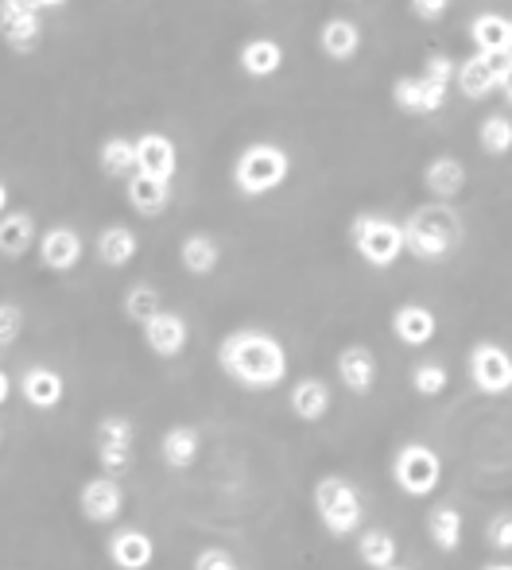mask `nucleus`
<instances>
[{"label":"nucleus","instance_id":"1","mask_svg":"<svg viewBox=\"0 0 512 570\" xmlns=\"http://www.w3.org/2000/svg\"><path fill=\"white\" fill-rule=\"evenodd\" d=\"M218 365L237 389L272 392L287 381V350L268 331H234L218 345Z\"/></svg>","mask_w":512,"mask_h":570},{"label":"nucleus","instance_id":"2","mask_svg":"<svg viewBox=\"0 0 512 570\" xmlns=\"http://www.w3.org/2000/svg\"><path fill=\"white\" fill-rule=\"evenodd\" d=\"M459 240H462V218L446 203L420 206L404 222V245L415 261H431V264L446 261Z\"/></svg>","mask_w":512,"mask_h":570},{"label":"nucleus","instance_id":"3","mask_svg":"<svg viewBox=\"0 0 512 570\" xmlns=\"http://www.w3.org/2000/svg\"><path fill=\"white\" fill-rule=\"evenodd\" d=\"M315 512L334 540H349L365 524L362 489L349 478H342V473H326V478L315 481Z\"/></svg>","mask_w":512,"mask_h":570},{"label":"nucleus","instance_id":"4","mask_svg":"<svg viewBox=\"0 0 512 570\" xmlns=\"http://www.w3.org/2000/svg\"><path fill=\"white\" fill-rule=\"evenodd\" d=\"M292 175V159L279 144L256 140L249 148H242L234 164V187L242 190L245 198H264L272 190H279Z\"/></svg>","mask_w":512,"mask_h":570},{"label":"nucleus","instance_id":"5","mask_svg":"<svg viewBox=\"0 0 512 570\" xmlns=\"http://www.w3.org/2000/svg\"><path fill=\"white\" fill-rule=\"evenodd\" d=\"M349 245L370 268H392L400 256L407 253L404 245V222L388 218V214H357L349 222Z\"/></svg>","mask_w":512,"mask_h":570},{"label":"nucleus","instance_id":"6","mask_svg":"<svg viewBox=\"0 0 512 570\" xmlns=\"http://www.w3.org/2000/svg\"><path fill=\"white\" fill-rule=\"evenodd\" d=\"M392 481L404 497L423 501L443 485V458L427 443H404L392 458Z\"/></svg>","mask_w":512,"mask_h":570},{"label":"nucleus","instance_id":"7","mask_svg":"<svg viewBox=\"0 0 512 570\" xmlns=\"http://www.w3.org/2000/svg\"><path fill=\"white\" fill-rule=\"evenodd\" d=\"M93 451H98L101 473L125 478L136 462V428L128 415H106L93 431Z\"/></svg>","mask_w":512,"mask_h":570},{"label":"nucleus","instance_id":"8","mask_svg":"<svg viewBox=\"0 0 512 570\" xmlns=\"http://www.w3.org/2000/svg\"><path fill=\"white\" fill-rule=\"evenodd\" d=\"M466 373L482 396H509L512 392V353L498 342H477L466 357Z\"/></svg>","mask_w":512,"mask_h":570},{"label":"nucleus","instance_id":"9","mask_svg":"<svg viewBox=\"0 0 512 570\" xmlns=\"http://www.w3.org/2000/svg\"><path fill=\"white\" fill-rule=\"evenodd\" d=\"M43 36V12L36 0H0V39L12 51H31Z\"/></svg>","mask_w":512,"mask_h":570},{"label":"nucleus","instance_id":"10","mask_svg":"<svg viewBox=\"0 0 512 570\" xmlns=\"http://www.w3.org/2000/svg\"><path fill=\"white\" fill-rule=\"evenodd\" d=\"M78 504H82V517L90 520V524H114V520L125 512L121 478H109V473L90 478L82 489H78Z\"/></svg>","mask_w":512,"mask_h":570},{"label":"nucleus","instance_id":"11","mask_svg":"<svg viewBox=\"0 0 512 570\" xmlns=\"http://www.w3.org/2000/svg\"><path fill=\"white\" fill-rule=\"evenodd\" d=\"M451 90L423 75H407V78H396L392 82V101H396L400 114H412V117H435L439 109L446 106Z\"/></svg>","mask_w":512,"mask_h":570},{"label":"nucleus","instance_id":"12","mask_svg":"<svg viewBox=\"0 0 512 570\" xmlns=\"http://www.w3.org/2000/svg\"><path fill=\"white\" fill-rule=\"evenodd\" d=\"M136 171L151 179L171 183L179 175V148L164 132H140L136 136Z\"/></svg>","mask_w":512,"mask_h":570},{"label":"nucleus","instance_id":"13","mask_svg":"<svg viewBox=\"0 0 512 570\" xmlns=\"http://www.w3.org/2000/svg\"><path fill=\"white\" fill-rule=\"evenodd\" d=\"M20 396H23V404L36 407V412H55V407L62 404V396H67V381H62L59 368L31 365V368H23V376H20Z\"/></svg>","mask_w":512,"mask_h":570},{"label":"nucleus","instance_id":"14","mask_svg":"<svg viewBox=\"0 0 512 570\" xmlns=\"http://www.w3.org/2000/svg\"><path fill=\"white\" fill-rule=\"evenodd\" d=\"M140 331H144V345H148L156 357H179V353L187 350V342H190L187 318L175 315V311H159V315L148 318Z\"/></svg>","mask_w":512,"mask_h":570},{"label":"nucleus","instance_id":"15","mask_svg":"<svg viewBox=\"0 0 512 570\" xmlns=\"http://www.w3.org/2000/svg\"><path fill=\"white\" fill-rule=\"evenodd\" d=\"M392 334H396V342L407 345V350H423V345H431L439 334L435 311L423 307V303H404V307L392 311Z\"/></svg>","mask_w":512,"mask_h":570},{"label":"nucleus","instance_id":"16","mask_svg":"<svg viewBox=\"0 0 512 570\" xmlns=\"http://www.w3.org/2000/svg\"><path fill=\"white\" fill-rule=\"evenodd\" d=\"M377 353L370 350V345H346V350L338 353V381L346 384L354 396H370L373 389H377Z\"/></svg>","mask_w":512,"mask_h":570},{"label":"nucleus","instance_id":"17","mask_svg":"<svg viewBox=\"0 0 512 570\" xmlns=\"http://www.w3.org/2000/svg\"><path fill=\"white\" fill-rule=\"evenodd\" d=\"M106 551H109V563L117 570H148L151 559H156V543H151V535L140 532V528H121V532H114Z\"/></svg>","mask_w":512,"mask_h":570},{"label":"nucleus","instance_id":"18","mask_svg":"<svg viewBox=\"0 0 512 570\" xmlns=\"http://www.w3.org/2000/svg\"><path fill=\"white\" fill-rule=\"evenodd\" d=\"M39 261L47 272H70L82 261V237L70 226H51L39 237Z\"/></svg>","mask_w":512,"mask_h":570},{"label":"nucleus","instance_id":"19","mask_svg":"<svg viewBox=\"0 0 512 570\" xmlns=\"http://www.w3.org/2000/svg\"><path fill=\"white\" fill-rule=\"evenodd\" d=\"M505 59V55H501ZM501 59H493V55H470V59L459 62V78H454V86H459L466 98H490V94H498V75H501Z\"/></svg>","mask_w":512,"mask_h":570},{"label":"nucleus","instance_id":"20","mask_svg":"<svg viewBox=\"0 0 512 570\" xmlns=\"http://www.w3.org/2000/svg\"><path fill=\"white\" fill-rule=\"evenodd\" d=\"M125 195H128V206H132L140 218H159V214L171 206V183L136 171L132 179L125 183Z\"/></svg>","mask_w":512,"mask_h":570},{"label":"nucleus","instance_id":"21","mask_svg":"<svg viewBox=\"0 0 512 570\" xmlns=\"http://www.w3.org/2000/svg\"><path fill=\"white\" fill-rule=\"evenodd\" d=\"M318 47H323L326 59L334 62H349L362 51V28H357L349 16H334L318 28Z\"/></svg>","mask_w":512,"mask_h":570},{"label":"nucleus","instance_id":"22","mask_svg":"<svg viewBox=\"0 0 512 570\" xmlns=\"http://www.w3.org/2000/svg\"><path fill=\"white\" fill-rule=\"evenodd\" d=\"M203 454V435H198L190 423H179V428H167L164 439H159V458H164L167 470H190Z\"/></svg>","mask_w":512,"mask_h":570},{"label":"nucleus","instance_id":"23","mask_svg":"<svg viewBox=\"0 0 512 570\" xmlns=\"http://www.w3.org/2000/svg\"><path fill=\"white\" fill-rule=\"evenodd\" d=\"M423 187L439 198V203H451V198L462 195L466 187V164L459 156H435L423 171Z\"/></svg>","mask_w":512,"mask_h":570},{"label":"nucleus","instance_id":"24","mask_svg":"<svg viewBox=\"0 0 512 570\" xmlns=\"http://www.w3.org/2000/svg\"><path fill=\"white\" fill-rule=\"evenodd\" d=\"M93 253H98V261L106 268H128L136 261V253H140V237L128 226H106L93 240Z\"/></svg>","mask_w":512,"mask_h":570},{"label":"nucleus","instance_id":"25","mask_svg":"<svg viewBox=\"0 0 512 570\" xmlns=\"http://www.w3.org/2000/svg\"><path fill=\"white\" fill-rule=\"evenodd\" d=\"M470 43H474L477 55H509V16L501 12H482L470 20Z\"/></svg>","mask_w":512,"mask_h":570},{"label":"nucleus","instance_id":"26","mask_svg":"<svg viewBox=\"0 0 512 570\" xmlns=\"http://www.w3.org/2000/svg\"><path fill=\"white\" fill-rule=\"evenodd\" d=\"M462 532H466V520L454 504H435L427 512V540L435 543L443 556H454L462 548Z\"/></svg>","mask_w":512,"mask_h":570},{"label":"nucleus","instance_id":"27","mask_svg":"<svg viewBox=\"0 0 512 570\" xmlns=\"http://www.w3.org/2000/svg\"><path fill=\"white\" fill-rule=\"evenodd\" d=\"M292 412L299 415L303 423L326 420V412H331V384L318 381V376H303V381H295V389H292Z\"/></svg>","mask_w":512,"mask_h":570},{"label":"nucleus","instance_id":"28","mask_svg":"<svg viewBox=\"0 0 512 570\" xmlns=\"http://www.w3.org/2000/svg\"><path fill=\"white\" fill-rule=\"evenodd\" d=\"M237 62H242V70L249 78H272V75H279V70H284V47H279L276 39L256 36V39H249V43L242 47Z\"/></svg>","mask_w":512,"mask_h":570},{"label":"nucleus","instance_id":"29","mask_svg":"<svg viewBox=\"0 0 512 570\" xmlns=\"http://www.w3.org/2000/svg\"><path fill=\"white\" fill-rule=\"evenodd\" d=\"M31 245H36V218L23 210H8L4 218H0V256L16 261V256H23Z\"/></svg>","mask_w":512,"mask_h":570},{"label":"nucleus","instance_id":"30","mask_svg":"<svg viewBox=\"0 0 512 570\" xmlns=\"http://www.w3.org/2000/svg\"><path fill=\"white\" fill-rule=\"evenodd\" d=\"M396 535L384 532V528H365V532H357V559H362L370 570H384L396 563Z\"/></svg>","mask_w":512,"mask_h":570},{"label":"nucleus","instance_id":"31","mask_svg":"<svg viewBox=\"0 0 512 570\" xmlns=\"http://www.w3.org/2000/svg\"><path fill=\"white\" fill-rule=\"evenodd\" d=\"M179 261L190 276H210L221 261V248H218V240L206 237V233H190V237L179 245Z\"/></svg>","mask_w":512,"mask_h":570},{"label":"nucleus","instance_id":"32","mask_svg":"<svg viewBox=\"0 0 512 570\" xmlns=\"http://www.w3.org/2000/svg\"><path fill=\"white\" fill-rule=\"evenodd\" d=\"M98 164L101 171L109 175V179H132L136 175V140H128V136H109L106 144H101L98 151Z\"/></svg>","mask_w":512,"mask_h":570},{"label":"nucleus","instance_id":"33","mask_svg":"<svg viewBox=\"0 0 512 570\" xmlns=\"http://www.w3.org/2000/svg\"><path fill=\"white\" fill-rule=\"evenodd\" d=\"M477 148L485 156H509L512 151V117L509 114H490L477 125Z\"/></svg>","mask_w":512,"mask_h":570},{"label":"nucleus","instance_id":"34","mask_svg":"<svg viewBox=\"0 0 512 570\" xmlns=\"http://www.w3.org/2000/svg\"><path fill=\"white\" fill-rule=\"evenodd\" d=\"M159 311H164V299H159V292L151 284H132L125 292V318H132V323H148V318H156Z\"/></svg>","mask_w":512,"mask_h":570},{"label":"nucleus","instance_id":"35","mask_svg":"<svg viewBox=\"0 0 512 570\" xmlns=\"http://www.w3.org/2000/svg\"><path fill=\"white\" fill-rule=\"evenodd\" d=\"M412 389L427 400L443 396V392L451 389V368H446L443 361H420V365L412 368Z\"/></svg>","mask_w":512,"mask_h":570},{"label":"nucleus","instance_id":"36","mask_svg":"<svg viewBox=\"0 0 512 570\" xmlns=\"http://www.w3.org/2000/svg\"><path fill=\"white\" fill-rule=\"evenodd\" d=\"M485 548L498 551V556H512V512L501 509L485 520Z\"/></svg>","mask_w":512,"mask_h":570},{"label":"nucleus","instance_id":"37","mask_svg":"<svg viewBox=\"0 0 512 570\" xmlns=\"http://www.w3.org/2000/svg\"><path fill=\"white\" fill-rule=\"evenodd\" d=\"M423 78H431V82H439V86H446V90H451L454 78H459V62H454L446 51L427 55V59H423Z\"/></svg>","mask_w":512,"mask_h":570},{"label":"nucleus","instance_id":"38","mask_svg":"<svg viewBox=\"0 0 512 570\" xmlns=\"http://www.w3.org/2000/svg\"><path fill=\"white\" fill-rule=\"evenodd\" d=\"M23 334V311L16 303H0V350Z\"/></svg>","mask_w":512,"mask_h":570},{"label":"nucleus","instance_id":"39","mask_svg":"<svg viewBox=\"0 0 512 570\" xmlns=\"http://www.w3.org/2000/svg\"><path fill=\"white\" fill-rule=\"evenodd\" d=\"M195 570H237V559L229 556L226 548H206V551H198Z\"/></svg>","mask_w":512,"mask_h":570},{"label":"nucleus","instance_id":"40","mask_svg":"<svg viewBox=\"0 0 512 570\" xmlns=\"http://www.w3.org/2000/svg\"><path fill=\"white\" fill-rule=\"evenodd\" d=\"M451 12V0H412V16L423 23H439Z\"/></svg>","mask_w":512,"mask_h":570},{"label":"nucleus","instance_id":"41","mask_svg":"<svg viewBox=\"0 0 512 570\" xmlns=\"http://www.w3.org/2000/svg\"><path fill=\"white\" fill-rule=\"evenodd\" d=\"M498 94H505L509 106H512V55L501 59V75H498Z\"/></svg>","mask_w":512,"mask_h":570},{"label":"nucleus","instance_id":"42","mask_svg":"<svg viewBox=\"0 0 512 570\" xmlns=\"http://www.w3.org/2000/svg\"><path fill=\"white\" fill-rule=\"evenodd\" d=\"M8 396H12V376L0 368V404H8Z\"/></svg>","mask_w":512,"mask_h":570},{"label":"nucleus","instance_id":"43","mask_svg":"<svg viewBox=\"0 0 512 570\" xmlns=\"http://www.w3.org/2000/svg\"><path fill=\"white\" fill-rule=\"evenodd\" d=\"M70 0H36V8L39 12H55V8H67Z\"/></svg>","mask_w":512,"mask_h":570},{"label":"nucleus","instance_id":"44","mask_svg":"<svg viewBox=\"0 0 512 570\" xmlns=\"http://www.w3.org/2000/svg\"><path fill=\"white\" fill-rule=\"evenodd\" d=\"M8 198H12V195H8V187H4V183H0V218H4V214H8Z\"/></svg>","mask_w":512,"mask_h":570},{"label":"nucleus","instance_id":"45","mask_svg":"<svg viewBox=\"0 0 512 570\" xmlns=\"http://www.w3.org/2000/svg\"><path fill=\"white\" fill-rule=\"evenodd\" d=\"M482 570H512V563L505 559V563H490V567H482Z\"/></svg>","mask_w":512,"mask_h":570},{"label":"nucleus","instance_id":"46","mask_svg":"<svg viewBox=\"0 0 512 570\" xmlns=\"http://www.w3.org/2000/svg\"><path fill=\"white\" fill-rule=\"evenodd\" d=\"M509 55H512V20H509Z\"/></svg>","mask_w":512,"mask_h":570},{"label":"nucleus","instance_id":"47","mask_svg":"<svg viewBox=\"0 0 512 570\" xmlns=\"http://www.w3.org/2000/svg\"><path fill=\"white\" fill-rule=\"evenodd\" d=\"M384 570H412V567H396V563H392V567H384Z\"/></svg>","mask_w":512,"mask_h":570},{"label":"nucleus","instance_id":"48","mask_svg":"<svg viewBox=\"0 0 512 570\" xmlns=\"http://www.w3.org/2000/svg\"><path fill=\"white\" fill-rule=\"evenodd\" d=\"M0 439H4V435H0Z\"/></svg>","mask_w":512,"mask_h":570}]
</instances>
